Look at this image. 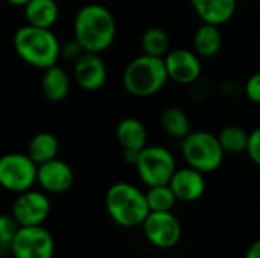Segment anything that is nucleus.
I'll list each match as a JSON object with an SVG mask.
<instances>
[{
	"mask_svg": "<svg viewBox=\"0 0 260 258\" xmlns=\"http://www.w3.org/2000/svg\"><path fill=\"white\" fill-rule=\"evenodd\" d=\"M247 155L250 157V160H251L254 164L260 166V126L259 128H256L254 131L250 132Z\"/></svg>",
	"mask_w": 260,
	"mask_h": 258,
	"instance_id": "28",
	"label": "nucleus"
},
{
	"mask_svg": "<svg viewBox=\"0 0 260 258\" xmlns=\"http://www.w3.org/2000/svg\"><path fill=\"white\" fill-rule=\"evenodd\" d=\"M163 59L169 81L178 85H193L200 81L203 64L201 58L192 49H171Z\"/></svg>",
	"mask_w": 260,
	"mask_h": 258,
	"instance_id": "10",
	"label": "nucleus"
},
{
	"mask_svg": "<svg viewBox=\"0 0 260 258\" xmlns=\"http://www.w3.org/2000/svg\"><path fill=\"white\" fill-rule=\"evenodd\" d=\"M116 137L122 149L142 151L148 144V131L142 120L136 117L123 119L116 129Z\"/></svg>",
	"mask_w": 260,
	"mask_h": 258,
	"instance_id": "18",
	"label": "nucleus"
},
{
	"mask_svg": "<svg viewBox=\"0 0 260 258\" xmlns=\"http://www.w3.org/2000/svg\"><path fill=\"white\" fill-rule=\"evenodd\" d=\"M37 164L27 154H6L0 157V187L12 193H23L37 182Z\"/></svg>",
	"mask_w": 260,
	"mask_h": 258,
	"instance_id": "7",
	"label": "nucleus"
},
{
	"mask_svg": "<svg viewBox=\"0 0 260 258\" xmlns=\"http://www.w3.org/2000/svg\"><path fill=\"white\" fill-rule=\"evenodd\" d=\"M169 187L172 189L177 201L195 202L203 198L206 192V178L204 173L187 166L175 170L169 181Z\"/></svg>",
	"mask_w": 260,
	"mask_h": 258,
	"instance_id": "14",
	"label": "nucleus"
},
{
	"mask_svg": "<svg viewBox=\"0 0 260 258\" xmlns=\"http://www.w3.org/2000/svg\"><path fill=\"white\" fill-rule=\"evenodd\" d=\"M85 50L82 49V46L73 38L72 41H67L64 44H61V49H59V58H62L64 61H69V62H76L78 58L84 53Z\"/></svg>",
	"mask_w": 260,
	"mask_h": 258,
	"instance_id": "27",
	"label": "nucleus"
},
{
	"mask_svg": "<svg viewBox=\"0 0 260 258\" xmlns=\"http://www.w3.org/2000/svg\"><path fill=\"white\" fill-rule=\"evenodd\" d=\"M224 46V36L221 26L203 23L193 33L192 50L200 58H213L216 56Z\"/></svg>",
	"mask_w": 260,
	"mask_h": 258,
	"instance_id": "16",
	"label": "nucleus"
},
{
	"mask_svg": "<svg viewBox=\"0 0 260 258\" xmlns=\"http://www.w3.org/2000/svg\"><path fill=\"white\" fill-rule=\"evenodd\" d=\"M160 126L168 137L180 141L192 132L190 117L180 106L166 108L160 116Z\"/></svg>",
	"mask_w": 260,
	"mask_h": 258,
	"instance_id": "20",
	"label": "nucleus"
},
{
	"mask_svg": "<svg viewBox=\"0 0 260 258\" xmlns=\"http://www.w3.org/2000/svg\"><path fill=\"white\" fill-rule=\"evenodd\" d=\"M11 214L20 227L43 225L50 214V201L44 192L29 189L18 193L12 204Z\"/></svg>",
	"mask_w": 260,
	"mask_h": 258,
	"instance_id": "11",
	"label": "nucleus"
},
{
	"mask_svg": "<svg viewBox=\"0 0 260 258\" xmlns=\"http://www.w3.org/2000/svg\"><path fill=\"white\" fill-rule=\"evenodd\" d=\"M73 170L62 160L53 158L37 167V184L47 193H64L73 186Z\"/></svg>",
	"mask_w": 260,
	"mask_h": 258,
	"instance_id": "13",
	"label": "nucleus"
},
{
	"mask_svg": "<svg viewBox=\"0 0 260 258\" xmlns=\"http://www.w3.org/2000/svg\"><path fill=\"white\" fill-rule=\"evenodd\" d=\"M190 5L203 23L224 26L236 14L238 0H190Z\"/></svg>",
	"mask_w": 260,
	"mask_h": 258,
	"instance_id": "15",
	"label": "nucleus"
},
{
	"mask_svg": "<svg viewBox=\"0 0 260 258\" xmlns=\"http://www.w3.org/2000/svg\"><path fill=\"white\" fill-rule=\"evenodd\" d=\"M145 195L149 211H172V208L178 202L169 184L148 187V192Z\"/></svg>",
	"mask_w": 260,
	"mask_h": 258,
	"instance_id": "24",
	"label": "nucleus"
},
{
	"mask_svg": "<svg viewBox=\"0 0 260 258\" xmlns=\"http://www.w3.org/2000/svg\"><path fill=\"white\" fill-rule=\"evenodd\" d=\"M123 87L136 97H151L165 88L168 84V71L165 59L142 53L125 67Z\"/></svg>",
	"mask_w": 260,
	"mask_h": 258,
	"instance_id": "4",
	"label": "nucleus"
},
{
	"mask_svg": "<svg viewBox=\"0 0 260 258\" xmlns=\"http://www.w3.org/2000/svg\"><path fill=\"white\" fill-rule=\"evenodd\" d=\"M73 78L85 91H96L104 87L107 81V67L99 53L84 52L78 61L73 62Z\"/></svg>",
	"mask_w": 260,
	"mask_h": 258,
	"instance_id": "12",
	"label": "nucleus"
},
{
	"mask_svg": "<svg viewBox=\"0 0 260 258\" xmlns=\"http://www.w3.org/2000/svg\"><path fill=\"white\" fill-rule=\"evenodd\" d=\"M180 151L186 164L204 175L216 172L225 157L218 135L209 131H192L181 140Z\"/></svg>",
	"mask_w": 260,
	"mask_h": 258,
	"instance_id": "5",
	"label": "nucleus"
},
{
	"mask_svg": "<svg viewBox=\"0 0 260 258\" xmlns=\"http://www.w3.org/2000/svg\"><path fill=\"white\" fill-rule=\"evenodd\" d=\"M14 258H53L55 242L43 225L20 227L11 245Z\"/></svg>",
	"mask_w": 260,
	"mask_h": 258,
	"instance_id": "8",
	"label": "nucleus"
},
{
	"mask_svg": "<svg viewBox=\"0 0 260 258\" xmlns=\"http://www.w3.org/2000/svg\"><path fill=\"white\" fill-rule=\"evenodd\" d=\"M250 132H247L242 126L229 125L222 128L218 134V140L225 154H244L248 148Z\"/></svg>",
	"mask_w": 260,
	"mask_h": 258,
	"instance_id": "23",
	"label": "nucleus"
},
{
	"mask_svg": "<svg viewBox=\"0 0 260 258\" xmlns=\"http://www.w3.org/2000/svg\"><path fill=\"white\" fill-rule=\"evenodd\" d=\"M140 181L146 187L169 184L177 170L174 154L160 144H146L134 164Z\"/></svg>",
	"mask_w": 260,
	"mask_h": 258,
	"instance_id": "6",
	"label": "nucleus"
},
{
	"mask_svg": "<svg viewBox=\"0 0 260 258\" xmlns=\"http://www.w3.org/2000/svg\"><path fill=\"white\" fill-rule=\"evenodd\" d=\"M9 5H14V6H24L29 0H6Z\"/></svg>",
	"mask_w": 260,
	"mask_h": 258,
	"instance_id": "30",
	"label": "nucleus"
},
{
	"mask_svg": "<svg viewBox=\"0 0 260 258\" xmlns=\"http://www.w3.org/2000/svg\"><path fill=\"white\" fill-rule=\"evenodd\" d=\"M20 230L18 222L12 214H0V248H9Z\"/></svg>",
	"mask_w": 260,
	"mask_h": 258,
	"instance_id": "25",
	"label": "nucleus"
},
{
	"mask_svg": "<svg viewBox=\"0 0 260 258\" xmlns=\"http://www.w3.org/2000/svg\"><path fill=\"white\" fill-rule=\"evenodd\" d=\"M142 227L146 240L160 249H171L181 239V225L172 211H151Z\"/></svg>",
	"mask_w": 260,
	"mask_h": 258,
	"instance_id": "9",
	"label": "nucleus"
},
{
	"mask_svg": "<svg viewBox=\"0 0 260 258\" xmlns=\"http://www.w3.org/2000/svg\"><path fill=\"white\" fill-rule=\"evenodd\" d=\"M23 8L27 24L37 27L50 29L59 15L56 0H29Z\"/></svg>",
	"mask_w": 260,
	"mask_h": 258,
	"instance_id": "19",
	"label": "nucleus"
},
{
	"mask_svg": "<svg viewBox=\"0 0 260 258\" xmlns=\"http://www.w3.org/2000/svg\"><path fill=\"white\" fill-rule=\"evenodd\" d=\"M244 93H245V97L250 102L260 105V70L253 73L247 79V82L244 85Z\"/></svg>",
	"mask_w": 260,
	"mask_h": 258,
	"instance_id": "26",
	"label": "nucleus"
},
{
	"mask_svg": "<svg viewBox=\"0 0 260 258\" xmlns=\"http://www.w3.org/2000/svg\"><path fill=\"white\" fill-rule=\"evenodd\" d=\"M14 49L24 62L46 70L58 64L61 44L50 29L27 24L15 32Z\"/></svg>",
	"mask_w": 260,
	"mask_h": 258,
	"instance_id": "2",
	"label": "nucleus"
},
{
	"mask_svg": "<svg viewBox=\"0 0 260 258\" xmlns=\"http://www.w3.org/2000/svg\"><path fill=\"white\" fill-rule=\"evenodd\" d=\"M259 58H260V44H259Z\"/></svg>",
	"mask_w": 260,
	"mask_h": 258,
	"instance_id": "31",
	"label": "nucleus"
},
{
	"mask_svg": "<svg viewBox=\"0 0 260 258\" xmlns=\"http://www.w3.org/2000/svg\"><path fill=\"white\" fill-rule=\"evenodd\" d=\"M41 91L49 102H61L70 91V78L58 64L44 70L41 78Z\"/></svg>",
	"mask_w": 260,
	"mask_h": 258,
	"instance_id": "17",
	"label": "nucleus"
},
{
	"mask_svg": "<svg viewBox=\"0 0 260 258\" xmlns=\"http://www.w3.org/2000/svg\"><path fill=\"white\" fill-rule=\"evenodd\" d=\"M73 32L75 40L85 52L102 53L114 43L117 26L114 15L105 6L88 3L78 11Z\"/></svg>",
	"mask_w": 260,
	"mask_h": 258,
	"instance_id": "1",
	"label": "nucleus"
},
{
	"mask_svg": "<svg viewBox=\"0 0 260 258\" xmlns=\"http://www.w3.org/2000/svg\"><path fill=\"white\" fill-rule=\"evenodd\" d=\"M105 208L108 216L125 228L142 225L151 213L146 195L129 182H116L107 190Z\"/></svg>",
	"mask_w": 260,
	"mask_h": 258,
	"instance_id": "3",
	"label": "nucleus"
},
{
	"mask_svg": "<svg viewBox=\"0 0 260 258\" xmlns=\"http://www.w3.org/2000/svg\"><path fill=\"white\" fill-rule=\"evenodd\" d=\"M169 44H171V41H169L168 32L158 26L148 27L140 38L142 52L146 55H151V56L165 58V55L171 50Z\"/></svg>",
	"mask_w": 260,
	"mask_h": 258,
	"instance_id": "22",
	"label": "nucleus"
},
{
	"mask_svg": "<svg viewBox=\"0 0 260 258\" xmlns=\"http://www.w3.org/2000/svg\"><path fill=\"white\" fill-rule=\"evenodd\" d=\"M58 151H59L58 138L50 132H40L32 137L29 143L27 155L38 166V164H43L46 161L56 158Z\"/></svg>",
	"mask_w": 260,
	"mask_h": 258,
	"instance_id": "21",
	"label": "nucleus"
},
{
	"mask_svg": "<svg viewBox=\"0 0 260 258\" xmlns=\"http://www.w3.org/2000/svg\"><path fill=\"white\" fill-rule=\"evenodd\" d=\"M245 258H260V237L248 248Z\"/></svg>",
	"mask_w": 260,
	"mask_h": 258,
	"instance_id": "29",
	"label": "nucleus"
}]
</instances>
